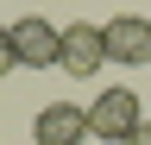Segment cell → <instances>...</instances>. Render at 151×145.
I'll return each instance as SVG.
<instances>
[{"mask_svg": "<svg viewBox=\"0 0 151 145\" xmlns=\"http://www.w3.org/2000/svg\"><path fill=\"white\" fill-rule=\"evenodd\" d=\"M101 44H107V63L145 69L151 63V19L145 13H113V19L101 25Z\"/></svg>", "mask_w": 151, "mask_h": 145, "instance_id": "obj_1", "label": "cell"}, {"mask_svg": "<svg viewBox=\"0 0 151 145\" xmlns=\"http://www.w3.org/2000/svg\"><path fill=\"white\" fill-rule=\"evenodd\" d=\"M139 120L145 114H139V95H132V88H101V95L88 101V133L101 139V145H120Z\"/></svg>", "mask_w": 151, "mask_h": 145, "instance_id": "obj_2", "label": "cell"}, {"mask_svg": "<svg viewBox=\"0 0 151 145\" xmlns=\"http://www.w3.org/2000/svg\"><path fill=\"white\" fill-rule=\"evenodd\" d=\"M6 38H13V57H19V69H50L57 63V32L44 13H19V19L6 25Z\"/></svg>", "mask_w": 151, "mask_h": 145, "instance_id": "obj_3", "label": "cell"}, {"mask_svg": "<svg viewBox=\"0 0 151 145\" xmlns=\"http://www.w3.org/2000/svg\"><path fill=\"white\" fill-rule=\"evenodd\" d=\"M101 63H107L101 25H94V19H76V25H63V38H57V69H69V76H94Z\"/></svg>", "mask_w": 151, "mask_h": 145, "instance_id": "obj_4", "label": "cell"}, {"mask_svg": "<svg viewBox=\"0 0 151 145\" xmlns=\"http://www.w3.org/2000/svg\"><path fill=\"white\" fill-rule=\"evenodd\" d=\"M32 139L38 145H88V107H76V101H50V107H38V120H32Z\"/></svg>", "mask_w": 151, "mask_h": 145, "instance_id": "obj_5", "label": "cell"}, {"mask_svg": "<svg viewBox=\"0 0 151 145\" xmlns=\"http://www.w3.org/2000/svg\"><path fill=\"white\" fill-rule=\"evenodd\" d=\"M6 69H19V57H13V38H6V25H0V76Z\"/></svg>", "mask_w": 151, "mask_h": 145, "instance_id": "obj_6", "label": "cell"}, {"mask_svg": "<svg viewBox=\"0 0 151 145\" xmlns=\"http://www.w3.org/2000/svg\"><path fill=\"white\" fill-rule=\"evenodd\" d=\"M120 145H151V120H139V126H132V133H126Z\"/></svg>", "mask_w": 151, "mask_h": 145, "instance_id": "obj_7", "label": "cell"}, {"mask_svg": "<svg viewBox=\"0 0 151 145\" xmlns=\"http://www.w3.org/2000/svg\"><path fill=\"white\" fill-rule=\"evenodd\" d=\"M94 145H101V139H94Z\"/></svg>", "mask_w": 151, "mask_h": 145, "instance_id": "obj_8", "label": "cell"}]
</instances>
